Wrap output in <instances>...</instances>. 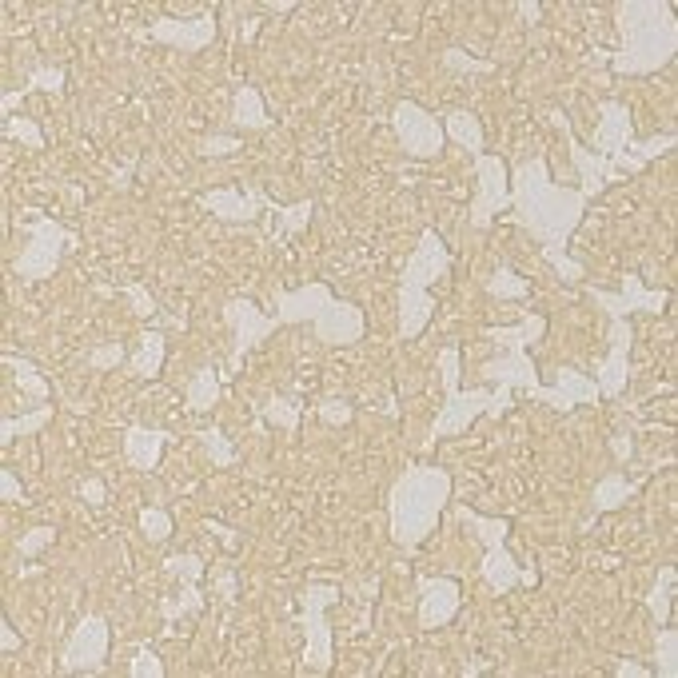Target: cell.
Wrapping results in <instances>:
<instances>
[{
  "label": "cell",
  "mask_w": 678,
  "mask_h": 678,
  "mask_svg": "<svg viewBox=\"0 0 678 678\" xmlns=\"http://www.w3.org/2000/svg\"><path fill=\"white\" fill-rule=\"evenodd\" d=\"M595 399H599V387H595V379H587L579 367H567V371L555 379V387H547V407H559V411H571V407L595 403Z\"/></svg>",
  "instance_id": "cell-23"
},
{
  "label": "cell",
  "mask_w": 678,
  "mask_h": 678,
  "mask_svg": "<svg viewBox=\"0 0 678 678\" xmlns=\"http://www.w3.org/2000/svg\"><path fill=\"white\" fill-rule=\"evenodd\" d=\"M200 443H204V451L212 455V467H232V463H236V443H228L224 431L204 427V431H200Z\"/></svg>",
  "instance_id": "cell-35"
},
{
  "label": "cell",
  "mask_w": 678,
  "mask_h": 678,
  "mask_svg": "<svg viewBox=\"0 0 678 678\" xmlns=\"http://www.w3.org/2000/svg\"><path fill=\"white\" fill-rule=\"evenodd\" d=\"M483 288H487V296H495V300H523V296H531V280L519 276L511 264H499V268L483 280Z\"/></svg>",
  "instance_id": "cell-29"
},
{
  "label": "cell",
  "mask_w": 678,
  "mask_h": 678,
  "mask_svg": "<svg viewBox=\"0 0 678 678\" xmlns=\"http://www.w3.org/2000/svg\"><path fill=\"white\" fill-rule=\"evenodd\" d=\"M108 643H112L108 619L84 615L80 627L72 631V639L64 643L60 675H100V671L108 667Z\"/></svg>",
  "instance_id": "cell-13"
},
{
  "label": "cell",
  "mask_w": 678,
  "mask_h": 678,
  "mask_svg": "<svg viewBox=\"0 0 678 678\" xmlns=\"http://www.w3.org/2000/svg\"><path fill=\"white\" fill-rule=\"evenodd\" d=\"M120 296H128L140 316H156V304H152V296H148L144 284H120Z\"/></svg>",
  "instance_id": "cell-46"
},
{
  "label": "cell",
  "mask_w": 678,
  "mask_h": 678,
  "mask_svg": "<svg viewBox=\"0 0 678 678\" xmlns=\"http://www.w3.org/2000/svg\"><path fill=\"white\" fill-rule=\"evenodd\" d=\"M0 499L4 503H24V483L16 479L12 467H0Z\"/></svg>",
  "instance_id": "cell-47"
},
{
  "label": "cell",
  "mask_w": 678,
  "mask_h": 678,
  "mask_svg": "<svg viewBox=\"0 0 678 678\" xmlns=\"http://www.w3.org/2000/svg\"><path fill=\"white\" fill-rule=\"evenodd\" d=\"M443 64H447L451 72H495V68H499L495 60H471V56L459 52V48H447V52H443Z\"/></svg>",
  "instance_id": "cell-43"
},
{
  "label": "cell",
  "mask_w": 678,
  "mask_h": 678,
  "mask_svg": "<svg viewBox=\"0 0 678 678\" xmlns=\"http://www.w3.org/2000/svg\"><path fill=\"white\" fill-rule=\"evenodd\" d=\"M459 355H463L459 343H447V347L439 351V367H443V411L435 415L427 443L455 439V435H463L475 419H483V415H503V411L511 407V387H475V391L463 395V391H459Z\"/></svg>",
  "instance_id": "cell-6"
},
{
  "label": "cell",
  "mask_w": 678,
  "mask_h": 678,
  "mask_svg": "<svg viewBox=\"0 0 678 678\" xmlns=\"http://www.w3.org/2000/svg\"><path fill=\"white\" fill-rule=\"evenodd\" d=\"M659 678H675L678 675V627L667 623L659 627V647H655V667H651Z\"/></svg>",
  "instance_id": "cell-32"
},
{
  "label": "cell",
  "mask_w": 678,
  "mask_h": 678,
  "mask_svg": "<svg viewBox=\"0 0 678 678\" xmlns=\"http://www.w3.org/2000/svg\"><path fill=\"white\" fill-rule=\"evenodd\" d=\"M132 355L124 351V343L120 339H108V343H100V347H92L88 351V367H96V371H108V367H120V363H128Z\"/></svg>",
  "instance_id": "cell-39"
},
{
  "label": "cell",
  "mask_w": 678,
  "mask_h": 678,
  "mask_svg": "<svg viewBox=\"0 0 678 678\" xmlns=\"http://www.w3.org/2000/svg\"><path fill=\"white\" fill-rule=\"evenodd\" d=\"M200 204L212 212V216H220V220H228V224H252L260 212H272L276 204L268 200V192L260 188V184H248V188H220V192H204L200 196Z\"/></svg>",
  "instance_id": "cell-19"
},
{
  "label": "cell",
  "mask_w": 678,
  "mask_h": 678,
  "mask_svg": "<svg viewBox=\"0 0 678 678\" xmlns=\"http://www.w3.org/2000/svg\"><path fill=\"white\" fill-rule=\"evenodd\" d=\"M391 128L399 136V148L411 156V160H435L447 144L443 136V124L435 120V112H427L423 104L415 100H399L395 112H391Z\"/></svg>",
  "instance_id": "cell-11"
},
{
  "label": "cell",
  "mask_w": 678,
  "mask_h": 678,
  "mask_svg": "<svg viewBox=\"0 0 678 678\" xmlns=\"http://www.w3.org/2000/svg\"><path fill=\"white\" fill-rule=\"evenodd\" d=\"M615 671H619V675H635V678H651V675H655L651 667H639V663H627V659H623Z\"/></svg>",
  "instance_id": "cell-54"
},
{
  "label": "cell",
  "mask_w": 678,
  "mask_h": 678,
  "mask_svg": "<svg viewBox=\"0 0 678 678\" xmlns=\"http://www.w3.org/2000/svg\"><path fill=\"white\" fill-rule=\"evenodd\" d=\"M24 232H28V248L12 260V272H16L24 284H40V280L56 276V268H60V260H64V252L72 248L76 236H72L60 220H52V216H44V212H32V216L24 220Z\"/></svg>",
  "instance_id": "cell-9"
},
{
  "label": "cell",
  "mask_w": 678,
  "mask_h": 678,
  "mask_svg": "<svg viewBox=\"0 0 678 678\" xmlns=\"http://www.w3.org/2000/svg\"><path fill=\"white\" fill-rule=\"evenodd\" d=\"M164 336L160 332H148V336L140 339V351L128 359V371L136 375V379H156L160 375V367H164Z\"/></svg>",
  "instance_id": "cell-28"
},
{
  "label": "cell",
  "mask_w": 678,
  "mask_h": 678,
  "mask_svg": "<svg viewBox=\"0 0 678 678\" xmlns=\"http://www.w3.org/2000/svg\"><path fill=\"white\" fill-rule=\"evenodd\" d=\"M475 176H479V196L471 200V228L487 232L499 212L511 208V168L503 156H475Z\"/></svg>",
  "instance_id": "cell-12"
},
{
  "label": "cell",
  "mask_w": 678,
  "mask_h": 678,
  "mask_svg": "<svg viewBox=\"0 0 678 678\" xmlns=\"http://www.w3.org/2000/svg\"><path fill=\"white\" fill-rule=\"evenodd\" d=\"M148 40L156 44H168V48H180V52H200L208 48L216 36H220V24H216V8H204L196 12L192 20H172V16H160L148 24L144 32Z\"/></svg>",
  "instance_id": "cell-15"
},
{
  "label": "cell",
  "mask_w": 678,
  "mask_h": 678,
  "mask_svg": "<svg viewBox=\"0 0 678 678\" xmlns=\"http://www.w3.org/2000/svg\"><path fill=\"white\" fill-rule=\"evenodd\" d=\"M312 212H316V204H312V200H304V204H296V208H276V216H280V228H276V244H284V240H288L292 232L308 228Z\"/></svg>",
  "instance_id": "cell-34"
},
{
  "label": "cell",
  "mask_w": 678,
  "mask_h": 678,
  "mask_svg": "<svg viewBox=\"0 0 678 678\" xmlns=\"http://www.w3.org/2000/svg\"><path fill=\"white\" fill-rule=\"evenodd\" d=\"M164 571L168 575H180L184 579V591H180V599H164V623L172 627L176 623V615H204V595H200V579H204V559L200 555H172L168 563H164Z\"/></svg>",
  "instance_id": "cell-20"
},
{
  "label": "cell",
  "mask_w": 678,
  "mask_h": 678,
  "mask_svg": "<svg viewBox=\"0 0 678 678\" xmlns=\"http://www.w3.org/2000/svg\"><path fill=\"white\" fill-rule=\"evenodd\" d=\"M260 419L264 423H276L284 431H296L300 427V403H284V399H272L260 407Z\"/></svg>",
  "instance_id": "cell-38"
},
{
  "label": "cell",
  "mask_w": 678,
  "mask_h": 678,
  "mask_svg": "<svg viewBox=\"0 0 678 678\" xmlns=\"http://www.w3.org/2000/svg\"><path fill=\"white\" fill-rule=\"evenodd\" d=\"M104 495H108L104 479H84V483H80V499H88L92 507H104V503H108Z\"/></svg>",
  "instance_id": "cell-49"
},
{
  "label": "cell",
  "mask_w": 678,
  "mask_h": 678,
  "mask_svg": "<svg viewBox=\"0 0 678 678\" xmlns=\"http://www.w3.org/2000/svg\"><path fill=\"white\" fill-rule=\"evenodd\" d=\"M224 324L232 328V355H228V371H224V379H232V375L244 367V355H248V351H256L264 339L280 328V324H276V316H264L256 300H228V308H224Z\"/></svg>",
  "instance_id": "cell-14"
},
{
  "label": "cell",
  "mask_w": 678,
  "mask_h": 678,
  "mask_svg": "<svg viewBox=\"0 0 678 678\" xmlns=\"http://www.w3.org/2000/svg\"><path fill=\"white\" fill-rule=\"evenodd\" d=\"M44 423H52V403H40L36 411H28V415H4L0 419V443L4 447H12L16 443V435H32V431H40Z\"/></svg>",
  "instance_id": "cell-30"
},
{
  "label": "cell",
  "mask_w": 678,
  "mask_h": 678,
  "mask_svg": "<svg viewBox=\"0 0 678 678\" xmlns=\"http://www.w3.org/2000/svg\"><path fill=\"white\" fill-rule=\"evenodd\" d=\"M675 583H678V571L675 567H663L659 571V587L651 591V599H647V607H651V615L667 627V623H675L671 619V599H675Z\"/></svg>",
  "instance_id": "cell-33"
},
{
  "label": "cell",
  "mask_w": 678,
  "mask_h": 678,
  "mask_svg": "<svg viewBox=\"0 0 678 678\" xmlns=\"http://www.w3.org/2000/svg\"><path fill=\"white\" fill-rule=\"evenodd\" d=\"M28 88H32V84H20V88H8V92L0 96V112H4V120H12V108L28 96Z\"/></svg>",
  "instance_id": "cell-51"
},
{
  "label": "cell",
  "mask_w": 678,
  "mask_h": 678,
  "mask_svg": "<svg viewBox=\"0 0 678 678\" xmlns=\"http://www.w3.org/2000/svg\"><path fill=\"white\" fill-rule=\"evenodd\" d=\"M52 539H56L52 527H32V531H24L20 543H16V559H36L44 547H52Z\"/></svg>",
  "instance_id": "cell-41"
},
{
  "label": "cell",
  "mask_w": 678,
  "mask_h": 678,
  "mask_svg": "<svg viewBox=\"0 0 678 678\" xmlns=\"http://www.w3.org/2000/svg\"><path fill=\"white\" fill-rule=\"evenodd\" d=\"M216 595H224L228 603H236V595H240V579H236V571H232V567L216 575Z\"/></svg>",
  "instance_id": "cell-50"
},
{
  "label": "cell",
  "mask_w": 678,
  "mask_h": 678,
  "mask_svg": "<svg viewBox=\"0 0 678 678\" xmlns=\"http://www.w3.org/2000/svg\"><path fill=\"white\" fill-rule=\"evenodd\" d=\"M483 336L503 343L507 355H503V359H487V363L479 367V375H483L491 387H511V391L519 387V391H527L535 403H547V387H539V371H535V363L527 359V343H539V339L547 336V316H523L515 328H487Z\"/></svg>",
  "instance_id": "cell-7"
},
{
  "label": "cell",
  "mask_w": 678,
  "mask_h": 678,
  "mask_svg": "<svg viewBox=\"0 0 678 678\" xmlns=\"http://www.w3.org/2000/svg\"><path fill=\"white\" fill-rule=\"evenodd\" d=\"M244 148V140L240 136H224V132H216V136H208V140H200V156H232V152H240Z\"/></svg>",
  "instance_id": "cell-45"
},
{
  "label": "cell",
  "mask_w": 678,
  "mask_h": 678,
  "mask_svg": "<svg viewBox=\"0 0 678 678\" xmlns=\"http://www.w3.org/2000/svg\"><path fill=\"white\" fill-rule=\"evenodd\" d=\"M220 391H224V379H220V371L208 363V367H200V371L188 379V407H192V411H212V403L220 399Z\"/></svg>",
  "instance_id": "cell-27"
},
{
  "label": "cell",
  "mask_w": 678,
  "mask_h": 678,
  "mask_svg": "<svg viewBox=\"0 0 678 678\" xmlns=\"http://www.w3.org/2000/svg\"><path fill=\"white\" fill-rule=\"evenodd\" d=\"M635 491H639V483H635V479H627V475H619V471L603 475V479L595 483V515H607V511L623 507Z\"/></svg>",
  "instance_id": "cell-26"
},
{
  "label": "cell",
  "mask_w": 678,
  "mask_h": 678,
  "mask_svg": "<svg viewBox=\"0 0 678 678\" xmlns=\"http://www.w3.org/2000/svg\"><path fill=\"white\" fill-rule=\"evenodd\" d=\"M599 128H595V148H603L607 156L631 152L635 148V128H631V112L619 100H603L599 104Z\"/></svg>",
  "instance_id": "cell-21"
},
{
  "label": "cell",
  "mask_w": 678,
  "mask_h": 678,
  "mask_svg": "<svg viewBox=\"0 0 678 678\" xmlns=\"http://www.w3.org/2000/svg\"><path fill=\"white\" fill-rule=\"evenodd\" d=\"M631 320H611V351L607 359L595 367V387H599V399H619L627 391V379H631Z\"/></svg>",
  "instance_id": "cell-17"
},
{
  "label": "cell",
  "mask_w": 678,
  "mask_h": 678,
  "mask_svg": "<svg viewBox=\"0 0 678 678\" xmlns=\"http://www.w3.org/2000/svg\"><path fill=\"white\" fill-rule=\"evenodd\" d=\"M539 256L563 276V280H583V260H571V256H563V248H539Z\"/></svg>",
  "instance_id": "cell-42"
},
{
  "label": "cell",
  "mask_w": 678,
  "mask_h": 678,
  "mask_svg": "<svg viewBox=\"0 0 678 678\" xmlns=\"http://www.w3.org/2000/svg\"><path fill=\"white\" fill-rule=\"evenodd\" d=\"M4 136H8V140H20V144H28V148H44L40 124H36V120H24V116H20V120H16V116L4 120Z\"/></svg>",
  "instance_id": "cell-40"
},
{
  "label": "cell",
  "mask_w": 678,
  "mask_h": 678,
  "mask_svg": "<svg viewBox=\"0 0 678 678\" xmlns=\"http://www.w3.org/2000/svg\"><path fill=\"white\" fill-rule=\"evenodd\" d=\"M451 272V252L435 228H423L411 260L403 264L399 280V339H419L435 316V296L431 288Z\"/></svg>",
  "instance_id": "cell-4"
},
{
  "label": "cell",
  "mask_w": 678,
  "mask_h": 678,
  "mask_svg": "<svg viewBox=\"0 0 678 678\" xmlns=\"http://www.w3.org/2000/svg\"><path fill=\"white\" fill-rule=\"evenodd\" d=\"M611 447H615V459H619V463H627V459L635 455V443H631L627 435H611Z\"/></svg>",
  "instance_id": "cell-53"
},
{
  "label": "cell",
  "mask_w": 678,
  "mask_h": 678,
  "mask_svg": "<svg viewBox=\"0 0 678 678\" xmlns=\"http://www.w3.org/2000/svg\"><path fill=\"white\" fill-rule=\"evenodd\" d=\"M415 591H419V627L423 631L447 627L463 607V587L451 575H419Z\"/></svg>",
  "instance_id": "cell-16"
},
{
  "label": "cell",
  "mask_w": 678,
  "mask_h": 678,
  "mask_svg": "<svg viewBox=\"0 0 678 678\" xmlns=\"http://www.w3.org/2000/svg\"><path fill=\"white\" fill-rule=\"evenodd\" d=\"M443 136L459 140L471 156H479V152H483V124H479L467 108H451V112L443 116Z\"/></svg>",
  "instance_id": "cell-25"
},
{
  "label": "cell",
  "mask_w": 678,
  "mask_h": 678,
  "mask_svg": "<svg viewBox=\"0 0 678 678\" xmlns=\"http://www.w3.org/2000/svg\"><path fill=\"white\" fill-rule=\"evenodd\" d=\"M451 499V475L447 467H403V475L395 479L391 495H387V531L391 543L403 551H419L431 531L439 527V515Z\"/></svg>",
  "instance_id": "cell-3"
},
{
  "label": "cell",
  "mask_w": 678,
  "mask_h": 678,
  "mask_svg": "<svg viewBox=\"0 0 678 678\" xmlns=\"http://www.w3.org/2000/svg\"><path fill=\"white\" fill-rule=\"evenodd\" d=\"M619 32L623 48L611 52L615 76H651L675 60L678 20L667 0H627L619 4Z\"/></svg>",
  "instance_id": "cell-2"
},
{
  "label": "cell",
  "mask_w": 678,
  "mask_h": 678,
  "mask_svg": "<svg viewBox=\"0 0 678 678\" xmlns=\"http://www.w3.org/2000/svg\"><path fill=\"white\" fill-rule=\"evenodd\" d=\"M276 324H312L324 347H351L363 339V308L336 300L328 284H308L296 292H276Z\"/></svg>",
  "instance_id": "cell-5"
},
{
  "label": "cell",
  "mask_w": 678,
  "mask_h": 678,
  "mask_svg": "<svg viewBox=\"0 0 678 678\" xmlns=\"http://www.w3.org/2000/svg\"><path fill=\"white\" fill-rule=\"evenodd\" d=\"M168 447V431H152V427H128L124 431V459L136 471H156Z\"/></svg>",
  "instance_id": "cell-22"
},
{
  "label": "cell",
  "mask_w": 678,
  "mask_h": 678,
  "mask_svg": "<svg viewBox=\"0 0 678 678\" xmlns=\"http://www.w3.org/2000/svg\"><path fill=\"white\" fill-rule=\"evenodd\" d=\"M140 535H144L148 543H168V535H172V515L160 511V507H144V511H140Z\"/></svg>",
  "instance_id": "cell-36"
},
{
  "label": "cell",
  "mask_w": 678,
  "mask_h": 678,
  "mask_svg": "<svg viewBox=\"0 0 678 678\" xmlns=\"http://www.w3.org/2000/svg\"><path fill=\"white\" fill-rule=\"evenodd\" d=\"M0 651L8 655V651H20V635H16V627H12V619L4 615V623H0Z\"/></svg>",
  "instance_id": "cell-52"
},
{
  "label": "cell",
  "mask_w": 678,
  "mask_h": 678,
  "mask_svg": "<svg viewBox=\"0 0 678 678\" xmlns=\"http://www.w3.org/2000/svg\"><path fill=\"white\" fill-rule=\"evenodd\" d=\"M128 675L132 678H164V663L156 659V651L152 647H140L136 651V659H132V667H128Z\"/></svg>",
  "instance_id": "cell-44"
},
{
  "label": "cell",
  "mask_w": 678,
  "mask_h": 678,
  "mask_svg": "<svg viewBox=\"0 0 678 678\" xmlns=\"http://www.w3.org/2000/svg\"><path fill=\"white\" fill-rule=\"evenodd\" d=\"M455 515H459V523L471 527L475 539L483 543V567H479V575H483V583H487L495 595H507V591H515L519 583H535V571H523V567L515 563V555L507 551L511 519H487V515L471 511V507H459Z\"/></svg>",
  "instance_id": "cell-8"
},
{
  "label": "cell",
  "mask_w": 678,
  "mask_h": 678,
  "mask_svg": "<svg viewBox=\"0 0 678 678\" xmlns=\"http://www.w3.org/2000/svg\"><path fill=\"white\" fill-rule=\"evenodd\" d=\"M587 296H591L611 320H631L635 312L659 316V312L671 304V292H647L639 276H623V292H619V296H611V292H603V288H587Z\"/></svg>",
  "instance_id": "cell-18"
},
{
  "label": "cell",
  "mask_w": 678,
  "mask_h": 678,
  "mask_svg": "<svg viewBox=\"0 0 678 678\" xmlns=\"http://www.w3.org/2000/svg\"><path fill=\"white\" fill-rule=\"evenodd\" d=\"M343 599V587L332 583H308L300 603H304V631H308V647H304V671L308 675H328L332 671V651H336V639H332V627H328V611Z\"/></svg>",
  "instance_id": "cell-10"
},
{
  "label": "cell",
  "mask_w": 678,
  "mask_h": 678,
  "mask_svg": "<svg viewBox=\"0 0 678 678\" xmlns=\"http://www.w3.org/2000/svg\"><path fill=\"white\" fill-rule=\"evenodd\" d=\"M4 367H12L16 383H20V387H24V391H28L36 403H48V399H52V387H48V379H44V375H40V371H36L28 359H20V355H12V351H8V355H4Z\"/></svg>",
  "instance_id": "cell-31"
},
{
  "label": "cell",
  "mask_w": 678,
  "mask_h": 678,
  "mask_svg": "<svg viewBox=\"0 0 678 678\" xmlns=\"http://www.w3.org/2000/svg\"><path fill=\"white\" fill-rule=\"evenodd\" d=\"M351 415H355V407L343 403V399H324L320 403V419L324 423H351Z\"/></svg>",
  "instance_id": "cell-48"
},
{
  "label": "cell",
  "mask_w": 678,
  "mask_h": 678,
  "mask_svg": "<svg viewBox=\"0 0 678 678\" xmlns=\"http://www.w3.org/2000/svg\"><path fill=\"white\" fill-rule=\"evenodd\" d=\"M64 80H68V72L64 68H48V64H32L28 68V84L32 88H40V92H48V96H64Z\"/></svg>",
  "instance_id": "cell-37"
},
{
  "label": "cell",
  "mask_w": 678,
  "mask_h": 678,
  "mask_svg": "<svg viewBox=\"0 0 678 678\" xmlns=\"http://www.w3.org/2000/svg\"><path fill=\"white\" fill-rule=\"evenodd\" d=\"M587 196L579 188H559L547 172V156H535L511 172V212L543 248H567L587 216Z\"/></svg>",
  "instance_id": "cell-1"
},
{
  "label": "cell",
  "mask_w": 678,
  "mask_h": 678,
  "mask_svg": "<svg viewBox=\"0 0 678 678\" xmlns=\"http://www.w3.org/2000/svg\"><path fill=\"white\" fill-rule=\"evenodd\" d=\"M519 12H523V16H531V20H539V12H543V4H519Z\"/></svg>",
  "instance_id": "cell-55"
},
{
  "label": "cell",
  "mask_w": 678,
  "mask_h": 678,
  "mask_svg": "<svg viewBox=\"0 0 678 678\" xmlns=\"http://www.w3.org/2000/svg\"><path fill=\"white\" fill-rule=\"evenodd\" d=\"M268 124H272V116H268V108H264L260 88L240 84V88H236V100H232V128L260 132V128H268Z\"/></svg>",
  "instance_id": "cell-24"
}]
</instances>
